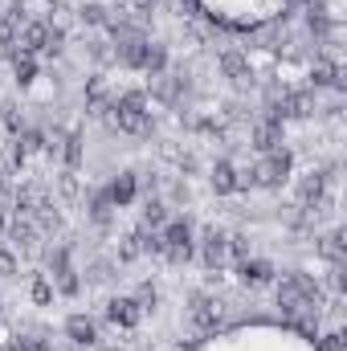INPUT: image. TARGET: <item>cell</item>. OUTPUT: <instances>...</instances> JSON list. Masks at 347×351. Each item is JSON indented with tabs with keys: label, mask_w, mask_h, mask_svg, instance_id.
<instances>
[{
	"label": "cell",
	"mask_w": 347,
	"mask_h": 351,
	"mask_svg": "<svg viewBox=\"0 0 347 351\" xmlns=\"http://www.w3.org/2000/svg\"><path fill=\"white\" fill-rule=\"evenodd\" d=\"M278 306L286 315V323L294 331H302L307 339L319 335V315H323V294H319V282L311 274H286L282 286H278Z\"/></svg>",
	"instance_id": "cell-1"
},
{
	"label": "cell",
	"mask_w": 347,
	"mask_h": 351,
	"mask_svg": "<svg viewBox=\"0 0 347 351\" xmlns=\"http://www.w3.org/2000/svg\"><path fill=\"white\" fill-rule=\"evenodd\" d=\"M110 110H115L110 123H115L119 131H127V135H147V131H152V119H147V94H143V90L123 94Z\"/></svg>",
	"instance_id": "cell-2"
},
{
	"label": "cell",
	"mask_w": 347,
	"mask_h": 351,
	"mask_svg": "<svg viewBox=\"0 0 347 351\" xmlns=\"http://www.w3.org/2000/svg\"><path fill=\"white\" fill-rule=\"evenodd\" d=\"M286 176H290V152H270V156H261L258 164H254L250 180L261 184V188H278Z\"/></svg>",
	"instance_id": "cell-3"
},
{
	"label": "cell",
	"mask_w": 347,
	"mask_h": 351,
	"mask_svg": "<svg viewBox=\"0 0 347 351\" xmlns=\"http://www.w3.org/2000/svg\"><path fill=\"white\" fill-rule=\"evenodd\" d=\"M160 237H164V258H168V262H188V258H192V233H188V221H172Z\"/></svg>",
	"instance_id": "cell-4"
},
{
	"label": "cell",
	"mask_w": 347,
	"mask_h": 351,
	"mask_svg": "<svg viewBox=\"0 0 347 351\" xmlns=\"http://www.w3.org/2000/svg\"><path fill=\"white\" fill-rule=\"evenodd\" d=\"M188 319H192V327L196 331H217L221 327V302L217 298H208V294H196L192 302H188Z\"/></svg>",
	"instance_id": "cell-5"
},
{
	"label": "cell",
	"mask_w": 347,
	"mask_h": 351,
	"mask_svg": "<svg viewBox=\"0 0 347 351\" xmlns=\"http://www.w3.org/2000/svg\"><path fill=\"white\" fill-rule=\"evenodd\" d=\"M49 262H53V274H58V290L74 298L82 286H78V274H74V265H70V250H66V245H62V250H53V258H49Z\"/></svg>",
	"instance_id": "cell-6"
},
{
	"label": "cell",
	"mask_w": 347,
	"mask_h": 351,
	"mask_svg": "<svg viewBox=\"0 0 347 351\" xmlns=\"http://www.w3.org/2000/svg\"><path fill=\"white\" fill-rule=\"evenodd\" d=\"M106 319L115 323V327H139V319H143V311L135 306V298H110L106 302Z\"/></svg>",
	"instance_id": "cell-7"
},
{
	"label": "cell",
	"mask_w": 347,
	"mask_h": 351,
	"mask_svg": "<svg viewBox=\"0 0 347 351\" xmlns=\"http://www.w3.org/2000/svg\"><path fill=\"white\" fill-rule=\"evenodd\" d=\"M200 258L208 269H221V262L229 258V237L221 233V229H208L204 233V245H200Z\"/></svg>",
	"instance_id": "cell-8"
},
{
	"label": "cell",
	"mask_w": 347,
	"mask_h": 351,
	"mask_svg": "<svg viewBox=\"0 0 347 351\" xmlns=\"http://www.w3.org/2000/svg\"><path fill=\"white\" fill-rule=\"evenodd\" d=\"M282 114L286 119H311L315 114V90H290V94H282Z\"/></svg>",
	"instance_id": "cell-9"
},
{
	"label": "cell",
	"mask_w": 347,
	"mask_h": 351,
	"mask_svg": "<svg viewBox=\"0 0 347 351\" xmlns=\"http://www.w3.org/2000/svg\"><path fill=\"white\" fill-rule=\"evenodd\" d=\"M254 147H258L261 156L278 152V147H282V123H274V119H258V123H254Z\"/></svg>",
	"instance_id": "cell-10"
},
{
	"label": "cell",
	"mask_w": 347,
	"mask_h": 351,
	"mask_svg": "<svg viewBox=\"0 0 347 351\" xmlns=\"http://www.w3.org/2000/svg\"><path fill=\"white\" fill-rule=\"evenodd\" d=\"M66 335H70L78 348L98 343V327H94V319H86V315H70V319H66Z\"/></svg>",
	"instance_id": "cell-11"
},
{
	"label": "cell",
	"mask_w": 347,
	"mask_h": 351,
	"mask_svg": "<svg viewBox=\"0 0 347 351\" xmlns=\"http://www.w3.org/2000/svg\"><path fill=\"white\" fill-rule=\"evenodd\" d=\"M180 90H184V74L172 78V74H156L152 78V98H160L164 106H176L180 102Z\"/></svg>",
	"instance_id": "cell-12"
},
{
	"label": "cell",
	"mask_w": 347,
	"mask_h": 351,
	"mask_svg": "<svg viewBox=\"0 0 347 351\" xmlns=\"http://www.w3.org/2000/svg\"><path fill=\"white\" fill-rule=\"evenodd\" d=\"M221 74L225 78H233V82H250L254 74H250V62H246V53H237V49H229V53H221Z\"/></svg>",
	"instance_id": "cell-13"
},
{
	"label": "cell",
	"mask_w": 347,
	"mask_h": 351,
	"mask_svg": "<svg viewBox=\"0 0 347 351\" xmlns=\"http://www.w3.org/2000/svg\"><path fill=\"white\" fill-rule=\"evenodd\" d=\"M237 274H241V282H246V286H265V282L274 278V265L261 262V258H246V262L237 265Z\"/></svg>",
	"instance_id": "cell-14"
},
{
	"label": "cell",
	"mask_w": 347,
	"mask_h": 351,
	"mask_svg": "<svg viewBox=\"0 0 347 351\" xmlns=\"http://www.w3.org/2000/svg\"><path fill=\"white\" fill-rule=\"evenodd\" d=\"M115 53H119V62H123V66H131V70H143V53H147V37H131V41H123V45H115Z\"/></svg>",
	"instance_id": "cell-15"
},
{
	"label": "cell",
	"mask_w": 347,
	"mask_h": 351,
	"mask_svg": "<svg viewBox=\"0 0 347 351\" xmlns=\"http://www.w3.org/2000/svg\"><path fill=\"white\" fill-rule=\"evenodd\" d=\"M135 188H139V184H135V172H123L110 188H106V192H110L115 208H123V204H131V200H135Z\"/></svg>",
	"instance_id": "cell-16"
},
{
	"label": "cell",
	"mask_w": 347,
	"mask_h": 351,
	"mask_svg": "<svg viewBox=\"0 0 347 351\" xmlns=\"http://www.w3.org/2000/svg\"><path fill=\"white\" fill-rule=\"evenodd\" d=\"M45 37H49V25H41V21H33V25H25L21 29V49L25 53H33V49H45Z\"/></svg>",
	"instance_id": "cell-17"
},
{
	"label": "cell",
	"mask_w": 347,
	"mask_h": 351,
	"mask_svg": "<svg viewBox=\"0 0 347 351\" xmlns=\"http://www.w3.org/2000/svg\"><path fill=\"white\" fill-rule=\"evenodd\" d=\"M208 180H213V192H217V196L237 192V168H233V164H225V160L213 168V176H208Z\"/></svg>",
	"instance_id": "cell-18"
},
{
	"label": "cell",
	"mask_w": 347,
	"mask_h": 351,
	"mask_svg": "<svg viewBox=\"0 0 347 351\" xmlns=\"http://www.w3.org/2000/svg\"><path fill=\"white\" fill-rule=\"evenodd\" d=\"M164 66H168V45H160V41H147V53H143V74H164Z\"/></svg>",
	"instance_id": "cell-19"
},
{
	"label": "cell",
	"mask_w": 347,
	"mask_h": 351,
	"mask_svg": "<svg viewBox=\"0 0 347 351\" xmlns=\"http://www.w3.org/2000/svg\"><path fill=\"white\" fill-rule=\"evenodd\" d=\"M339 66L335 62H327V58H319L315 66H311V78H315V86H339Z\"/></svg>",
	"instance_id": "cell-20"
},
{
	"label": "cell",
	"mask_w": 347,
	"mask_h": 351,
	"mask_svg": "<svg viewBox=\"0 0 347 351\" xmlns=\"http://www.w3.org/2000/svg\"><path fill=\"white\" fill-rule=\"evenodd\" d=\"M12 241H16L21 254H37V229H33L29 221H16V225H12Z\"/></svg>",
	"instance_id": "cell-21"
},
{
	"label": "cell",
	"mask_w": 347,
	"mask_h": 351,
	"mask_svg": "<svg viewBox=\"0 0 347 351\" xmlns=\"http://www.w3.org/2000/svg\"><path fill=\"white\" fill-rule=\"evenodd\" d=\"M344 229H335V233H327V237H323V245H319V254H323V258H327V262H344Z\"/></svg>",
	"instance_id": "cell-22"
},
{
	"label": "cell",
	"mask_w": 347,
	"mask_h": 351,
	"mask_svg": "<svg viewBox=\"0 0 347 351\" xmlns=\"http://www.w3.org/2000/svg\"><path fill=\"white\" fill-rule=\"evenodd\" d=\"M62 143H66V147H62V160H66V168L74 172V168L82 164V135H78V131H70Z\"/></svg>",
	"instance_id": "cell-23"
},
{
	"label": "cell",
	"mask_w": 347,
	"mask_h": 351,
	"mask_svg": "<svg viewBox=\"0 0 347 351\" xmlns=\"http://www.w3.org/2000/svg\"><path fill=\"white\" fill-rule=\"evenodd\" d=\"M110 213H115L110 192H94V196H90V217H94L98 225H106V221H110Z\"/></svg>",
	"instance_id": "cell-24"
},
{
	"label": "cell",
	"mask_w": 347,
	"mask_h": 351,
	"mask_svg": "<svg viewBox=\"0 0 347 351\" xmlns=\"http://www.w3.org/2000/svg\"><path fill=\"white\" fill-rule=\"evenodd\" d=\"M139 254H143V229H135L119 241V262H135Z\"/></svg>",
	"instance_id": "cell-25"
},
{
	"label": "cell",
	"mask_w": 347,
	"mask_h": 351,
	"mask_svg": "<svg viewBox=\"0 0 347 351\" xmlns=\"http://www.w3.org/2000/svg\"><path fill=\"white\" fill-rule=\"evenodd\" d=\"M12 74H16V82H21V86H29V82L37 78V62H33L29 53H16V62H12Z\"/></svg>",
	"instance_id": "cell-26"
},
{
	"label": "cell",
	"mask_w": 347,
	"mask_h": 351,
	"mask_svg": "<svg viewBox=\"0 0 347 351\" xmlns=\"http://www.w3.org/2000/svg\"><path fill=\"white\" fill-rule=\"evenodd\" d=\"M0 119H4V127H8L12 135H21V131H25V114H21V106H16V102H0Z\"/></svg>",
	"instance_id": "cell-27"
},
{
	"label": "cell",
	"mask_w": 347,
	"mask_h": 351,
	"mask_svg": "<svg viewBox=\"0 0 347 351\" xmlns=\"http://www.w3.org/2000/svg\"><path fill=\"white\" fill-rule=\"evenodd\" d=\"M164 221H168V208H164L160 200H147V204H143V225L156 229V225H164Z\"/></svg>",
	"instance_id": "cell-28"
},
{
	"label": "cell",
	"mask_w": 347,
	"mask_h": 351,
	"mask_svg": "<svg viewBox=\"0 0 347 351\" xmlns=\"http://www.w3.org/2000/svg\"><path fill=\"white\" fill-rule=\"evenodd\" d=\"M156 302H160V290H156L152 282H143V286L135 290V306H139V311H156Z\"/></svg>",
	"instance_id": "cell-29"
},
{
	"label": "cell",
	"mask_w": 347,
	"mask_h": 351,
	"mask_svg": "<svg viewBox=\"0 0 347 351\" xmlns=\"http://www.w3.org/2000/svg\"><path fill=\"white\" fill-rule=\"evenodd\" d=\"M78 16H82L86 25H106V21H110V8H102V4H82Z\"/></svg>",
	"instance_id": "cell-30"
},
{
	"label": "cell",
	"mask_w": 347,
	"mask_h": 351,
	"mask_svg": "<svg viewBox=\"0 0 347 351\" xmlns=\"http://www.w3.org/2000/svg\"><path fill=\"white\" fill-rule=\"evenodd\" d=\"M16 37H21V25H16L12 16H0V49L16 45Z\"/></svg>",
	"instance_id": "cell-31"
},
{
	"label": "cell",
	"mask_w": 347,
	"mask_h": 351,
	"mask_svg": "<svg viewBox=\"0 0 347 351\" xmlns=\"http://www.w3.org/2000/svg\"><path fill=\"white\" fill-rule=\"evenodd\" d=\"M319 343H315V351H344V331H327V335H315Z\"/></svg>",
	"instance_id": "cell-32"
},
{
	"label": "cell",
	"mask_w": 347,
	"mask_h": 351,
	"mask_svg": "<svg viewBox=\"0 0 347 351\" xmlns=\"http://www.w3.org/2000/svg\"><path fill=\"white\" fill-rule=\"evenodd\" d=\"M229 254H233L237 262H246V258H250V237H246V233H237V237H229Z\"/></svg>",
	"instance_id": "cell-33"
},
{
	"label": "cell",
	"mask_w": 347,
	"mask_h": 351,
	"mask_svg": "<svg viewBox=\"0 0 347 351\" xmlns=\"http://www.w3.org/2000/svg\"><path fill=\"white\" fill-rule=\"evenodd\" d=\"M49 298H53V286H49L45 278H33V302H37V306H45Z\"/></svg>",
	"instance_id": "cell-34"
},
{
	"label": "cell",
	"mask_w": 347,
	"mask_h": 351,
	"mask_svg": "<svg viewBox=\"0 0 347 351\" xmlns=\"http://www.w3.org/2000/svg\"><path fill=\"white\" fill-rule=\"evenodd\" d=\"M25 164V147H21V139H12L8 143V168H21Z\"/></svg>",
	"instance_id": "cell-35"
},
{
	"label": "cell",
	"mask_w": 347,
	"mask_h": 351,
	"mask_svg": "<svg viewBox=\"0 0 347 351\" xmlns=\"http://www.w3.org/2000/svg\"><path fill=\"white\" fill-rule=\"evenodd\" d=\"M12 351H49L45 339H21V343H12Z\"/></svg>",
	"instance_id": "cell-36"
},
{
	"label": "cell",
	"mask_w": 347,
	"mask_h": 351,
	"mask_svg": "<svg viewBox=\"0 0 347 351\" xmlns=\"http://www.w3.org/2000/svg\"><path fill=\"white\" fill-rule=\"evenodd\" d=\"M12 274H16V258L0 250V278H12Z\"/></svg>",
	"instance_id": "cell-37"
},
{
	"label": "cell",
	"mask_w": 347,
	"mask_h": 351,
	"mask_svg": "<svg viewBox=\"0 0 347 351\" xmlns=\"http://www.w3.org/2000/svg\"><path fill=\"white\" fill-rule=\"evenodd\" d=\"M62 192H66V196H78V180H74V172L62 176Z\"/></svg>",
	"instance_id": "cell-38"
},
{
	"label": "cell",
	"mask_w": 347,
	"mask_h": 351,
	"mask_svg": "<svg viewBox=\"0 0 347 351\" xmlns=\"http://www.w3.org/2000/svg\"><path fill=\"white\" fill-rule=\"evenodd\" d=\"M176 351H196V343H176Z\"/></svg>",
	"instance_id": "cell-39"
},
{
	"label": "cell",
	"mask_w": 347,
	"mask_h": 351,
	"mask_svg": "<svg viewBox=\"0 0 347 351\" xmlns=\"http://www.w3.org/2000/svg\"><path fill=\"white\" fill-rule=\"evenodd\" d=\"M152 4H156V0H139V8H152Z\"/></svg>",
	"instance_id": "cell-40"
}]
</instances>
